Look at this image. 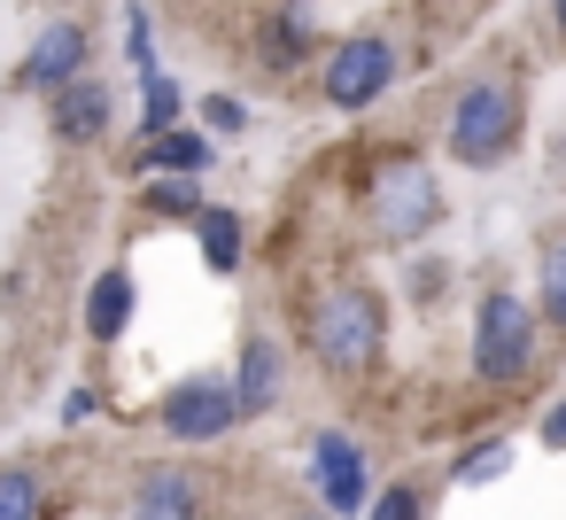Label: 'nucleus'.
Instances as JSON below:
<instances>
[{
    "label": "nucleus",
    "mask_w": 566,
    "mask_h": 520,
    "mask_svg": "<svg viewBox=\"0 0 566 520\" xmlns=\"http://www.w3.org/2000/svg\"><path fill=\"white\" fill-rule=\"evenodd\" d=\"M365 520H419V489H380V505H365Z\"/></svg>",
    "instance_id": "4be33fe9"
},
{
    "label": "nucleus",
    "mask_w": 566,
    "mask_h": 520,
    "mask_svg": "<svg viewBox=\"0 0 566 520\" xmlns=\"http://www.w3.org/2000/svg\"><path fill=\"white\" fill-rule=\"evenodd\" d=\"M71 79H86V24H48L40 40H32V55L17 63V86L24 94H63Z\"/></svg>",
    "instance_id": "6e6552de"
},
{
    "label": "nucleus",
    "mask_w": 566,
    "mask_h": 520,
    "mask_svg": "<svg viewBox=\"0 0 566 520\" xmlns=\"http://www.w3.org/2000/svg\"><path fill=\"white\" fill-rule=\"evenodd\" d=\"M202 117H210V133H241V125H249V110H241V102H226V94H210V102H202Z\"/></svg>",
    "instance_id": "5701e85b"
},
{
    "label": "nucleus",
    "mask_w": 566,
    "mask_h": 520,
    "mask_svg": "<svg viewBox=\"0 0 566 520\" xmlns=\"http://www.w3.org/2000/svg\"><path fill=\"white\" fill-rule=\"evenodd\" d=\"M396 86V48L380 40V32H349V40H334L326 48V71H318V94L334 102V110H373L380 94Z\"/></svg>",
    "instance_id": "39448f33"
},
{
    "label": "nucleus",
    "mask_w": 566,
    "mask_h": 520,
    "mask_svg": "<svg viewBox=\"0 0 566 520\" xmlns=\"http://www.w3.org/2000/svg\"><path fill=\"white\" fill-rule=\"evenodd\" d=\"M380 342H388V311L373 288H326L318 311H311V357L342 381L373 373L380 365Z\"/></svg>",
    "instance_id": "f03ea898"
},
{
    "label": "nucleus",
    "mask_w": 566,
    "mask_h": 520,
    "mask_svg": "<svg viewBox=\"0 0 566 520\" xmlns=\"http://www.w3.org/2000/svg\"><path fill=\"white\" fill-rule=\"evenodd\" d=\"M311 40H318L311 9H280V17H272V32H264V55H272V63H295Z\"/></svg>",
    "instance_id": "2eb2a0df"
},
{
    "label": "nucleus",
    "mask_w": 566,
    "mask_h": 520,
    "mask_svg": "<svg viewBox=\"0 0 566 520\" xmlns=\"http://www.w3.org/2000/svg\"><path fill=\"white\" fill-rule=\"evenodd\" d=\"M311 481H318V505L326 512H365V450L342 427H318L311 435Z\"/></svg>",
    "instance_id": "0eeeda50"
},
{
    "label": "nucleus",
    "mask_w": 566,
    "mask_h": 520,
    "mask_svg": "<svg viewBox=\"0 0 566 520\" xmlns=\"http://www.w3.org/2000/svg\"><path fill=\"white\" fill-rule=\"evenodd\" d=\"M195 241H202V264L210 272H241V210H226V202H202V218H195Z\"/></svg>",
    "instance_id": "4468645a"
},
{
    "label": "nucleus",
    "mask_w": 566,
    "mask_h": 520,
    "mask_svg": "<svg viewBox=\"0 0 566 520\" xmlns=\"http://www.w3.org/2000/svg\"><path fill=\"white\" fill-rule=\"evenodd\" d=\"M109 133V86L86 71V79H71L63 94H55V141L63 148H94Z\"/></svg>",
    "instance_id": "1a4fd4ad"
},
{
    "label": "nucleus",
    "mask_w": 566,
    "mask_h": 520,
    "mask_svg": "<svg viewBox=\"0 0 566 520\" xmlns=\"http://www.w3.org/2000/svg\"><path fill=\"white\" fill-rule=\"evenodd\" d=\"M0 520H40V474L0 466Z\"/></svg>",
    "instance_id": "f3484780"
},
{
    "label": "nucleus",
    "mask_w": 566,
    "mask_h": 520,
    "mask_svg": "<svg viewBox=\"0 0 566 520\" xmlns=\"http://www.w3.org/2000/svg\"><path fill=\"white\" fill-rule=\"evenodd\" d=\"M133 326V272H94V288H86V334L94 342H117Z\"/></svg>",
    "instance_id": "f8f14e48"
},
{
    "label": "nucleus",
    "mask_w": 566,
    "mask_h": 520,
    "mask_svg": "<svg viewBox=\"0 0 566 520\" xmlns=\"http://www.w3.org/2000/svg\"><path fill=\"white\" fill-rule=\"evenodd\" d=\"M233 396H241V412H272V404H280V350H272L264 334H249V342H241Z\"/></svg>",
    "instance_id": "ddd939ff"
},
{
    "label": "nucleus",
    "mask_w": 566,
    "mask_h": 520,
    "mask_svg": "<svg viewBox=\"0 0 566 520\" xmlns=\"http://www.w3.org/2000/svg\"><path fill=\"white\" fill-rule=\"evenodd\" d=\"M148 210L156 218H202V195H195V179H148Z\"/></svg>",
    "instance_id": "6ab92c4d"
},
{
    "label": "nucleus",
    "mask_w": 566,
    "mask_h": 520,
    "mask_svg": "<svg viewBox=\"0 0 566 520\" xmlns=\"http://www.w3.org/2000/svg\"><path fill=\"white\" fill-rule=\"evenodd\" d=\"M233 419H241V396L218 373H195L164 396V435L171 443H218V435H233Z\"/></svg>",
    "instance_id": "423d86ee"
},
{
    "label": "nucleus",
    "mask_w": 566,
    "mask_h": 520,
    "mask_svg": "<svg viewBox=\"0 0 566 520\" xmlns=\"http://www.w3.org/2000/svg\"><path fill=\"white\" fill-rule=\"evenodd\" d=\"M504 466H512V443H473V450L458 458V474H450V481H465V489H473V481H496Z\"/></svg>",
    "instance_id": "aec40b11"
},
{
    "label": "nucleus",
    "mask_w": 566,
    "mask_h": 520,
    "mask_svg": "<svg viewBox=\"0 0 566 520\" xmlns=\"http://www.w3.org/2000/svg\"><path fill=\"white\" fill-rule=\"evenodd\" d=\"M442 148H450V164H465V171H496V164L520 148V86H512L504 71L473 79V86L450 102Z\"/></svg>",
    "instance_id": "f257e3e1"
},
{
    "label": "nucleus",
    "mask_w": 566,
    "mask_h": 520,
    "mask_svg": "<svg viewBox=\"0 0 566 520\" xmlns=\"http://www.w3.org/2000/svg\"><path fill=\"white\" fill-rule=\"evenodd\" d=\"M125 55L140 63V79L156 71V40H148V17H140V9H125Z\"/></svg>",
    "instance_id": "412c9836"
},
{
    "label": "nucleus",
    "mask_w": 566,
    "mask_h": 520,
    "mask_svg": "<svg viewBox=\"0 0 566 520\" xmlns=\"http://www.w3.org/2000/svg\"><path fill=\"white\" fill-rule=\"evenodd\" d=\"M287 520H318V512H287Z\"/></svg>",
    "instance_id": "a878e982"
},
{
    "label": "nucleus",
    "mask_w": 566,
    "mask_h": 520,
    "mask_svg": "<svg viewBox=\"0 0 566 520\" xmlns=\"http://www.w3.org/2000/svg\"><path fill=\"white\" fill-rule=\"evenodd\" d=\"M442 226V187H434V171L419 164V156H388L380 171H373V233L380 241H427Z\"/></svg>",
    "instance_id": "20e7f679"
},
{
    "label": "nucleus",
    "mask_w": 566,
    "mask_h": 520,
    "mask_svg": "<svg viewBox=\"0 0 566 520\" xmlns=\"http://www.w3.org/2000/svg\"><path fill=\"white\" fill-rule=\"evenodd\" d=\"M140 86H148V110H140V133H156V141H164V133H171V117H179V86H171L164 71H148Z\"/></svg>",
    "instance_id": "a211bd4d"
},
{
    "label": "nucleus",
    "mask_w": 566,
    "mask_h": 520,
    "mask_svg": "<svg viewBox=\"0 0 566 520\" xmlns=\"http://www.w3.org/2000/svg\"><path fill=\"white\" fill-rule=\"evenodd\" d=\"M558 32H566V0H558Z\"/></svg>",
    "instance_id": "393cba45"
},
{
    "label": "nucleus",
    "mask_w": 566,
    "mask_h": 520,
    "mask_svg": "<svg viewBox=\"0 0 566 520\" xmlns=\"http://www.w3.org/2000/svg\"><path fill=\"white\" fill-rule=\"evenodd\" d=\"M527 365H535V311L512 288H489L473 311V381L512 388V381H527Z\"/></svg>",
    "instance_id": "7ed1b4c3"
},
{
    "label": "nucleus",
    "mask_w": 566,
    "mask_h": 520,
    "mask_svg": "<svg viewBox=\"0 0 566 520\" xmlns=\"http://www.w3.org/2000/svg\"><path fill=\"white\" fill-rule=\"evenodd\" d=\"M535 303H543V319L566 334V241H551L543 249V272H535Z\"/></svg>",
    "instance_id": "dca6fc26"
},
{
    "label": "nucleus",
    "mask_w": 566,
    "mask_h": 520,
    "mask_svg": "<svg viewBox=\"0 0 566 520\" xmlns=\"http://www.w3.org/2000/svg\"><path fill=\"white\" fill-rule=\"evenodd\" d=\"M125 520H202V489H195V474H179V466H156V474L133 489Z\"/></svg>",
    "instance_id": "9d476101"
},
{
    "label": "nucleus",
    "mask_w": 566,
    "mask_h": 520,
    "mask_svg": "<svg viewBox=\"0 0 566 520\" xmlns=\"http://www.w3.org/2000/svg\"><path fill=\"white\" fill-rule=\"evenodd\" d=\"M543 443H551V450H566V404H558V412L543 419Z\"/></svg>",
    "instance_id": "b1692460"
},
{
    "label": "nucleus",
    "mask_w": 566,
    "mask_h": 520,
    "mask_svg": "<svg viewBox=\"0 0 566 520\" xmlns=\"http://www.w3.org/2000/svg\"><path fill=\"white\" fill-rule=\"evenodd\" d=\"M218 164V148H210V133H195V125H171L156 148H140V171H164V179H202Z\"/></svg>",
    "instance_id": "9b49d317"
}]
</instances>
